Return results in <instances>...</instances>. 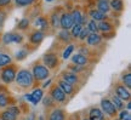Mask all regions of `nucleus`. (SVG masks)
<instances>
[{
    "instance_id": "nucleus-1",
    "label": "nucleus",
    "mask_w": 131,
    "mask_h": 120,
    "mask_svg": "<svg viewBox=\"0 0 131 120\" xmlns=\"http://www.w3.org/2000/svg\"><path fill=\"white\" fill-rule=\"evenodd\" d=\"M16 83L21 88H30L33 84V75L28 69H21L18 73H16Z\"/></svg>"
},
{
    "instance_id": "nucleus-2",
    "label": "nucleus",
    "mask_w": 131,
    "mask_h": 120,
    "mask_svg": "<svg viewBox=\"0 0 131 120\" xmlns=\"http://www.w3.org/2000/svg\"><path fill=\"white\" fill-rule=\"evenodd\" d=\"M49 74H50V72H49V69H47L45 66L38 64L33 68L32 75L37 79V80H44V79H46L47 77H49Z\"/></svg>"
},
{
    "instance_id": "nucleus-3",
    "label": "nucleus",
    "mask_w": 131,
    "mask_h": 120,
    "mask_svg": "<svg viewBox=\"0 0 131 120\" xmlns=\"http://www.w3.org/2000/svg\"><path fill=\"white\" fill-rule=\"evenodd\" d=\"M16 78V70L14 67H6L1 72V79L4 80V83H12Z\"/></svg>"
},
{
    "instance_id": "nucleus-4",
    "label": "nucleus",
    "mask_w": 131,
    "mask_h": 120,
    "mask_svg": "<svg viewBox=\"0 0 131 120\" xmlns=\"http://www.w3.org/2000/svg\"><path fill=\"white\" fill-rule=\"evenodd\" d=\"M73 26H74V22L70 14H63L60 17V27H62V29L68 30V29H72Z\"/></svg>"
},
{
    "instance_id": "nucleus-5",
    "label": "nucleus",
    "mask_w": 131,
    "mask_h": 120,
    "mask_svg": "<svg viewBox=\"0 0 131 120\" xmlns=\"http://www.w3.org/2000/svg\"><path fill=\"white\" fill-rule=\"evenodd\" d=\"M23 40V37L21 34H17V33H6L4 37H3V41H4L5 45L7 44H11V42H21Z\"/></svg>"
},
{
    "instance_id": "nucleus-6",
    "label": "nucleus",
    "mask_w": 131,
    "mask_h": 120,
    "mask_svg": "<svg viewBox=\"0 0 131 120\" xmlns=\"http://www.w3.org/2000/svg\"><path fill=\"white\" fill-rule=\"evenodd\" d=\"M44 63H45V67L47 69L49 68H55L57 64H58V58L55 53H46L44 56Z\"/></svg>"
},
{
    "instance_id": "nucleus-7",
    "label": "nucleus",
    "mask_w": 131,
    "mask_h": 120,
    "mask_svg": "<svg viewBox=\"0 0 131 120\" xmlns=\"http://www.w3.org/2000/svg\"><path fill=\"white\" fill-rule=\"evenodd\" d=\"M101 106H102L103 113H106V114H107V115H109V116L115 115L117 109L114 108L113 103L109 101V100H102V102H101Z\"/></svg>"
},
{
    "instance_id": "nucleus-8",
    "label": "nucleus",
    "mask_w": 131,
    "mask_h": 120,
    "mask_svg": "<svg viewBox=\"0 0 131 120\" xmlns=\"http://www.w3.org/2000/svg\"><path fill=\"white\" fill-rule=\"evenodd\" d=\"M115 96L119 97L122 101H127V100H130V91L127 90L125 86H118L117 90H115Z\"/></svg>"
},
{
    "instance_id": "nucleus-9",
    "label": "nucleus",
    "mask_w": 131,
    "mask_h": 120,
    "mask_svg": "<svg viewBox=\"0 0 131 120\" xmlns=\"http://www.w3.org/2000/svg\"><path fill=\"white\" fill-rule=\"evenodd\" d=\"M51 98L57 102H63L66 100V93L58 86H56L51 90Z\"/></svg>"
},
{
    "instance_id": "nucleus-10",
    "label": "nucleus",
    "mask_w": 131,
    "mask_h": 120,
    "mask_svg": "<svg viewBox=\"0 0 131 120\" xmlns=\"http://www.w3.org/2000/svg\"><path fill=\"white\" fill-rule=\"evenodd\" d=\"M101 40H102V38H101V35H98L97 33H91V34H89V35H88V38H86V41H88V44H89V45H91V46L98 45V44L101 42Z\"/></svg>"
},
{
    "instance_id": "nucleus-11",
    "label": "nucleus",
    "mask_w": 131,
    "mask_h": 120,
    "mask_svg": "<svg viewBox=\"0 0 131 120\" xmlns=\"http://www.w3.org/2000/svg\"><path fill=\"white\" fill-rule=\"evenodd\" d=\"M72 61H73V63L77 66H79V67H83L88 63V58H86V56L85 55H81V53H77L72 57Z\"/></svg>"
},
{
    "instance_id": "nucleus-12",
    "label": "nucleus",
    "mask_w": 131,
    "mask_h": 120,
    "mask_svg": "<svg viewBox=\"0 0 131 120\" xmlns=\"http://www.w3.org/2000/svg\"><path fill=\"white\" fill-rule=\"evenodd\" d=\"M34 26H35L40 32H42V30L47 29V27H49V22H47V19L44 18V17H38V18L35 19V22H34Z\"/></svg>"
},
{
    "instance_id": "nucleus-13",
    "label": "nucleus",
    "mask_w": 131,
    "mask_h": 120,
    "mask_svg": "<svg viewBox=\"0 0 131 120\" xmlns=\"http://www.w3.org/2000/svg\"><path fill=\"white\" fill-rule=\"evenodd\" d=\"M109 0H97V10L103 14H107L109 11Z\"/></svg>"
},
{
    "instance_id": "nucleus-14",
    "label": "nucleus",
    "mask_w": 131,
    "mask_h": 120,
    "mask_svg": "<svg viewBox=\"0 0 131 120\" xmlns=\"http://www.w3.org/2000/svg\"><path fill=\"white\" fill-rule=\"evenodd\" d=\"M90 16L92 17V21H95V22H97V21L102 22V21H104L106 17H107L106 14H103V12L98 11V10H92V11L90 12Z\"/></svg>"
},
{
    "instance_id": "nucleus-15",
    "label": "nucleus",
    "mask_w": 131,
    "mask_h": 120,
    "mask_svg": "<svg viewBox=\"0 0 131 120\" xmlns=\"http://www.w3.org/2000/svg\"><path fill=\"white\" fill-rule=\"evenodd\" d=\"M42 39H44V33L40 30H35L30 35V42H33V44H40L42 41Z\"/></svg>"
},
{
    "instance_id": "nucleus-16",
    "label": "nucleus",
    "mask_w": 131,
    "mask_h": 120,
    "mask_svg": "<svg viewBox=\"0 0 131 120\" xmlns=\"http://www.w3.org/2000/svg\"><path fill=\"white\" fill-rule=\"evenodd\" d=\"M89 120H104L103 119V113L98 108H92L90 111V119Z\"/></svg>"
},
{
    "instance_id": "nucleus-17",
    "label": "nucleus",
    "mask_w": 131,
    "mask_h": 120,
    "mask_svg": "<svg viewBox=\"0 0 131 120\" xmlns=\"http://www.w3.org/2000/svg\"><path fill=\"white\" fill-rule=\"evenodd\" d=\"M63 81L73 85V84L78 83V77L75 73H64L63 74Z\"/></svg>"
},
{
    "instance_id": "nucleus-18",
    "label": "nucleus",
    "mask_w": 131,
    "mask_h": 120,
    "mask_svg": "<svg viewBox=\"0 0 131 120\" xmlns=\"http://www.w3.org/2000/svg\"><path fill=\"white\" fill-rule=\"evenodd\" d=\"M58 88L61 89V90L66 93V95H72V93H73V85L66 83V81H63V80H61V81H60Z\"/></svg>"
},
{
    "instance_id": "nucleus-19",
    "label": "nucleus",
    "mask_w": 131,
    "mask_h": 120,
    "mask_svg": "<svg viewBox=\"0 0 131 120\" xmlns=\"http://www.w3.org/2000/svg\"><path fill=\"white\" fill-rule=\"evenodd\" d=\"M49 120H64V112L62 111V109H55V111H52Z\"/></svg>"
},
{
    "instance_id": "nucleus-20",
    "label": "nucleus",
    "mask_w": 131,
    "mask_h": 120,
    "mask_svg": "<svg viewBox=\"0 0 131 120\" xmlns=\"http://www.w3.org/2000/svg\"><path fill=\"white\" fill-rule=\"evenodd\" d=\"M30 96H32V100H33V104H37L39 101H41V98H42V90H41V89H35V90L30 93Z\"/></svg>"
},
{
    "instance_id": "nucleus-21",
    "label": "nucleus",
    "mask_w": 131,
    "mask_h": 120,
    "mask_svg": "<svg viewBox=\"0 0 131 120\" xmlns=\"http://www.w3.org/2000/svg\"><path fill=\"white\" fill-rule=\"evenodd\" d=\"M97 28H98V30L107 33V32H111V30H112V24L109 23V22L102 21V22H100V24H97Z\"/></svg>"
},
{
    "instance_id": "nucleus-22",
    "label": "nucleus",
    "mask_w": 131,
    "mask_h": 120,
    "mask_svg": "<svg viewBox=\"0 0 131 120\" xmlns=\"http://www.w3.org/2000/svg\"><path fill=\"white\" fill-rule=\"evenodd\" d=\"M109 7H112L115 11H122L124 7V4H123L122 0H112V1H109Z\"/></svg>"
},
{
    "instance_id": "nucleus-23",
    "label": "nucleus",
    "mask_w": 131,
    "mask_h": 120,
    "mask_svg": "<svg viewBox=\"0 0 131 120\" xmlns=\"http://www.w3.org/2000/svg\"><path fill=\"white\" fill-rule=\"evenodd\" d=\"M70 16H72V18H73V22H74V24H80V23H81L83 15H81V12H80L79 10H74V11L70 14Z\"/></svg>"
},
{
    "instance_id": "nucleus-24",
    "label": "nucleus",
    "mask_w": 131,
    "mask_h": 120,
    "mask_svg": "<svg viewBox=\"0 0 131 120\" xmlns=\"http://www.w3.org/2000/svg\"><path fill=\"white\" fill-rule=\"evenodd\" d=\"M11 63V57L6 53H0V67H5Z\"/></svg>"
},
{
    "instance_id": "nucleus-25",
    "label": "nucleus",
    "mask_w": 131,
    "mask_h": 120,
    "mask_svg": "<svg viewBox=\"0 0 131 120\" xmlns=\"http://www.w3.org/2000/svg\"><path fill=\"white\" fill-rule=\"evenodd\" d=\"M58 38H60V40H62V41H69L70 40V33L68 32V30H64V29H62L61 32L58 33Z\"/></svg>"
},
{
    "instance_id": "nucleus-26",
    "label": "nucleus",
    "mask_w": 131,
    "mask_h": 120,
    "mask_svg": "<svg viewBox=\"0 0 131 120\" xmlns=\"http://www.w3.org/2000/svg\"><path fill=\"white\" fill-rule=\"evenodd\" d=\"M113 103V106H114V108L115 109H123V107H124V103H123V101L119 98V97L117 96H113L112 101H111Z\"/></svg>"
},
{
    "instance_id": "nucleus-27",
    "label": "nucleus",
    "mask_w": 131,
    "mask_h": 120,
    "mask_svg": "<svg viewBox=\"0 0 131 120\" xmlns=\"http://www.w3.org/2000/svg\"><path fill=\"white\" fill-rule=\"evenodd\" d=\"M83 28L84 27H83L81 24H74V26L72 27V34H70V35H72V37H74V38H78Z\"/></svg>"
},
{
    "instance_id": "nucleus-28",
    "label": "nucleus",
    "mask_w": 131,
    "mask_h": 120,
    "mask_svg": "<svg viewBox=\"0 0 131 120\" xmlns=\"http://www.w3.org/2000/svg\"><path fill=\"white\" fill-rule=\"evenodd\" d=\"M1 120H16V115L9 111H5L1 113Z\"/></svg>"
},
{
    "instance_id": "nucleus-29",
    "label": "nucleus",
    "mask_w": 131,
    "mask_h": 120,
    "mask_svg": "<svg viewBox=\"0 0 131 120\" xmlns=\"http://www.w3.org/2000/svg\"><path fill=\"white\" fill-rule=\"evenodd\" d=\"M35 0H15V4L18 7H24V6H28V5L33 4Z\"/></svg>"
},
{
    "instance_id": "nucleus-30",
    "label": "nucleus",
    "mask_w": 131,
    "mask_h": 120,
    "mask_svg": "<svg viewBox=\"0 0 131 120\" xmlns=\"http://www.w3.org/2000/svg\"><path fill=\"white\" fill-rule=\"evenodd\" d=\"M51 24L53 28H58L60 27V16L55 12L51 15Z\"/></svg>"
},
{
    "instance_id": "nucleus-31",
    "label": "nucleus",
    "mask_w": 131,
    "mask_h": 120,
    "mask_svg": "<svg viewBox=\"0 0 131 120\" xmlns=\"http://www.w3.org/2000/svg\"><path fill=\"white\" fill-rule=\"evenodd\" d=\"M86 29L89 30V32H91V33H97V30H98V28H97V23L95 22V21H90L89 23H88V27H86Z\"/></svg>"
},
{
    "instance_id": "nucleus-32",
    "label": "nucleus",
    "mask_w": 131,
    "mask_h": 120,
    "mask_svg": "<svg viewBox=\"0 0 131 120\" xmlns=\"http://www.w3.org/2000/svg\"><path fill=\"white\" fill-rule=\"evenodd\" d=\"M29 26V19L28 18H23V19H21L18 22V29H21V30H24V29H27Z\"/></svg>"
},
{
    "instance_id": "nucleus-33",
    "label": "nucleus",
    "mask_w": 131,
    "mask_h": 120,
    "mask_svg": "<svg viewBox=\"0 0 131 120\" xmlns=\"http://www.w3.org/2000/svg\"><path fill=\"white\" fill-rule=\"evenodd\" d=\"M73 51H74V46H73V45H69V46L64 50V52H63V58H64V60H67V58H68V57L73 53Z\"/></svg>"
},
{
    "instance_id": "nucleus-34",
    "label": "nucleus",
    "mask_w": 131,
    "mask_h": 120,
    "mask_svg": "<svg viewBox=\"0 0 131 120\" xmlns=\"http://www.w3.org/2000/svg\"><path fill=\"white\" fill-rule=\"evenodd\" d=\"M27 55H28V52L26 50H19V51H17V53H16V58L18 61H22L27 57Z\"/></svg>"
},
{
    "instance_id": "nucleus-35",
    "label": "nucleus",
    "mask_w": 131,
    "mask_h": 120,
    "mask_svg": "<svg viewBox=\"0 0 131 120\" xmlns=\"http://www.w3.org/2000/svg\"><path fill=\"white\" fill-rule=\"evenodd\" d=\"M123 81H124V84H125L126 88H130L131 86V74L130 73L125 74V75L123 77Z\"/></svg>"
},
{
    "instance_id": "nucleus-36",
    "label": "nucleus",
    "mask_w": 131,
    "mask_h": 120,
    "mask_svg": "<svg viewBox=\"0 0 131 120\" xmlns=\"http://www.w3.org/2000/svg\"><path fill=\"white\" fill-rule=\"evenodd\" d=\"M90 34V32L89 30H88V29H86V28H83V29H81V32H80V34H79V39L80 40H85V39H86V38H88V35H89Z\"/></svg>"
},
{
    "instance_id": "nucleus-37",
    "label": "nucleus",
    "mask_w": 131,
    "mask_h": 120,
    "mask_svg": "<svg viewBox=\"0 0 131 120\" xmlns=\"http://www.w3.org/2000/svg\"><path fill=\"white\" fill-rule=\"evenodd\" d=\"M7 104H9L7 97L4 96V95H0V107H6Z\"/></svg>"
},
{
    "instance_id": "nucleus-38",
    "label": "nucleus",
    "mask_w": 131,
    "mask_h": 120,
    "mask_svg": "<svg viewBox=\"0 0 131 120\" xmlns=\"http://www.w3.org/2000/svg\"><path fill=\"white\" fill-rule=\"evenodd\" d=\"M5 19H6V14H5L4 11H0V27H3Z\"/></svg>"
},
{
    "instance_id": "nucleus-39",
    "label": "nucleus",
    "mask_w": 131,
    "mask_h": 120,
    "mask_svg": "<svg viewBox=\"0 0 131 120\" xmlns=\"http://www.w3.org/2000/svg\"><path fill=\"white\" fill-rule=\"evenodd\" d=\"M9 112H11L12 114H15V115H17L19 113V109L17 108V107H9V109H7Z\"/></svg>"
},
{
    "instance_id": "nucleus-40",
    "label": "nucleus",
    "mask_w": 131,
    "mask_h": 120,
    "mask_svg": "<svg viewBox=\"0 0 131 120\" xmlns=\"http://www.w3.org/2000/svg\"><path fill=\"white\" fill-rule=\"evenodd\" d=\"M51 102H52V98H51V97H45V98H44V104H45V106L50 107L52 104Z\"/></svg>"
},
{
    "instance_id": "nucleus-41",
    "label": "nucleus",
    "mask_w": 131,
    "mask_h": 120,
    "mask_svg": "<svg viewBox=\"0 0 131 120\" xmlns=\"http://www.w3.org/2000/svg\"><path fill=\"white\" fill-rule=\"evenodd\" d=\"M10 3H11V0H0V7L6 6V5H9Z\"/></svg>"
},
{
    "instance_id": "nucleus-42",
    "label": "nucleus",
    "mask_w": 131,
    "mask_h": 120,
    "mask_svg": "<svg viewBox=\"0 0 131 120\" xmlns=\"http://www.w3.org/2000/svg\"><path fill=\"white\" fill-rule=\"evenodd\" d=\"M129 114H130V113H129V112L127 111H123L122 113H120V115H119V118H120V119H124V118H125V116H127L129 115Z\"/></svg>"
},
{
    "instance_id": "nucleus-43",
    "label": "nucleus",
    "mask_w": 131,
    "mask_h": 120,
    "mask_svg": "<svg viewBox=\"0 0 131 120\" xmlns=\"http://www.w3.org/2000/svg\"><path fill=\"white\" fill-rule=\"evenodd\" d=\"M72 69L74 70L73 73L77 74V72H80V70H81V67H79V66H77V67H72Z\"/></svg>"
},
{
    "instance_id": "nucleus-44",
    "label": "nucleus",
    "mask_w": 131,
    "mask_h": 120,
    "mask_svg": "<svg viewBox=\"0 0 131 120\" xmlns=\"http://www.w3.org/2000/svg\"><path fill=\"white\" fill-rule=\"evenodd\" d=\"M50 83H51V80H47V81H45V83L42 84V88H47V86L50 85Z\"/></svg>"
},
{
    "instance_id": "nucleus-45",
    "label": "nucleus",
    "mask_w": 131,
    "mask_h": 120,
    "mask_svg": "<svg viewBox=\"0 0 131 120\" xmlns=\"http://www.w3.org/2000/svg\"><path fill=\"white\" fill-rule=\"evenodd\" d=\"M24 120H34V114H30L29 116H27Z\"/></svg>"
},
{
    "instance_id": "nucleus-46",
    "label": "nucleus",
    "mask_w": 131,
    "mask_h": 120,
    "mask_svg": "<svg viewBox=\"0 0 131 120\" xmlns=\"http://www.w3.org/2000/svg\"><path fill=\"white\" fill-rule=\"evenodd\" d=\"M123 120H131V118H130V114H129V115L127 116H125V118H124V119Z\"/></svg>"
},
{
    "instance_id": "nucleus-47",
    "label": "nucleus",
    "mask_w": 131,
    "mask_h": 120,
    "mask_svg": "<svg viewBox=\"0 0 131 120\" xmlns=\"http://www.w3.org/2000/svg\"><path fill=\"white\" fill-rule=\"evenodd\" d=\"M46 1H53V0H46Z\"/></svg>"
},
{
    "instance_id": "nucleus-48",
    "label": "nucleus",
    "mask_w": 131,
    "mask_h": 120,
    "mask_svg": "<svg viewBox=\"0 0 131 120\" xmlns=\"http://www.w3.org/2000/svg\"><path fill=\"white\" fill-rule=\"evenodd\" d=\"M84 120H89V119H84Z\"/></svg>"
}]
</instances>
